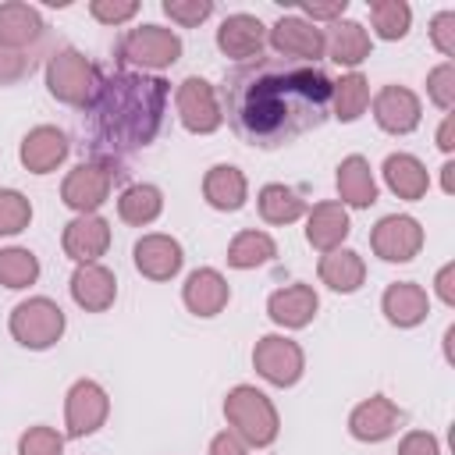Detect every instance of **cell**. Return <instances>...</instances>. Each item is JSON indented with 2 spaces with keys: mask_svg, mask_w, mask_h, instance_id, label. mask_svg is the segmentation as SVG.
Here are the masks:
<instances>
[{
  "mask_svg": "<svg viewBox=\"0 0 455 455\" xmlns=\"http://www.w3.org/2000/svg\"><path fill=\"white\" fill-rule=\"evenodd\" d=\"M331 75L320 64L256 57L224 75L220 114L256 149H281L331 114Z\"/></svg>",
  "mask_w": 455,
  "mask_h": 455,
  "instance_id": "obj_1",
  "label": "cell"
},
{
  "mask_svg": "<svg viewBox=\"0 0 455 455\" xmlns=\"http://www.w3.org/2000/svg\"><path fill=\"white\" fill-rule=\"evenodd\" d=\"M164 107H167L164 78L128 71V68L100 71L96 92L85 103V132H89L92 164H103L124 174L121 160L156 139L164 124Z\"/></svg>",
  "mask_w": 455,
  "mask_h": 455,
  "instance_id": "obj_2",
  "label": "cell"
},
{
  "mask_svg": "<svg viewBox=\"0 0 455 455\" xmlns=\"http://www.w3.org/2000/svg\"><path fill=\"white\" fill-rule=\"evenodd\" d=\"M224 416L228 423L235 427V434L252 444V448H263L277 437V409L270 405V398L249 384H238L235 391H228L224 398Z\"/></svg>",
  "mask_w": 455,
  "mask_h": 455,
  "instance_id": "obj_3",
  "label": "cell"
},
{
  "mask_svg": "<svg viewBox=\"0 0 455 455\" xmlns=\"http://www.w3.org/2000/svg\"><path fill=\"white\" fill-rule=\"evenodd\" d=\"M96 78H100L96 64L85 60V53H78L71 46L53 50L50 60H46V85L68 107H82L85 110V103L96 92Z\"/></svg>",
  "mask_w": 455,
  "mask_h": 455,
  "instance_id": "obj_4",
  "label": "cell"
},
{
  "mask_svg": "<svg viewBox=\"0 0 455 455\" xmlns=\"http://www.w3.org/2000/svg\"><path fill=\"white\" fill-rule=\"evenodd\" d=\"M178 57H181V39L164 25L132 28L117 43V60L139 64V68H171Z\"/></svg>",
  "mask_w": 455,
  "mask_h": 455,
  "instance_id": "obj_5",
  "label": "cell"
},
{
  "mask_svg": "<svg viewBox=\"0 0 455 455\" xmlns=\"http://www.w3.org/2000/svg\"><path fill=\"white\" fill-rule=\"evenodd\" d=\"M11 334L25 348H50L64 334V313L50 299L18 302L14 313H11Z\"/></svg>",
  "mask_w": 455,
  "mask_h": 455,
  "instance_id": "obj_6",
  "label": "cell"
},
{
  "mask_svg": "<svg viewBox=\"0 0 455 455\" xmlns=\"http://www.w3.org/2000/svg\"><path fill=\"white\" fill-rule=\"evenodd\" d=\"M252 366H256V373H259L263 380H270V384H277V387H288V384H295V380L302 377L306 359H302V348H299L291 338L267 334V338H259L256 348H252Z\"/></svg>",
  "mask_w": 455,
  "mask_h": 455,
  "instance_id": "obj_7",
  "label": "cell"
},
{
  "mask_svg": "<svg viewBox=\"0 0 455 455\" xmlns=\"http://www.w3.org/2000/svg\"><path fill=\"white\" fill-rule=\"evenodd\" d=\"M121 174L117 171H110V167H103V164H78L68 178H64V188H60V199L71 206V210H78V213H92L96 206H103L107 203V196H110V188H114V181H117Z\"/></svg>",
  "mask_w": 455,
  "mask_h": 455,
  "instance_id": "obj_8",
  "label": "cell"
},
{
  "mask_svg": "<svg viewBox=\"0 0 455 455\" xmlns=\"http://www.w3.org/2000/svg\"><path fill=\"white\" fill-rule=\"evenodd\" d=\"M178 114H181V124L188 132H196V135H210L224 121L213 85L206 78H196V75L178 85Z\"/></svg>",
  "mask_w": 455,
  "mask_h": 455,
  "instance_id": "obj_9",
  "label": "cell"
},
{
  "mask_svg": "<svg viewBox=\"0 0 455 455\" xmlns=\"http://www.w3.org/2000/svg\"><path fill=\"white\" fill-rule=\"evenodd\" d=\"M270 46L284 57V60H306V64H316L323 57V32L295 14L288 18H277L274 28H270Z\"/></svg>",
  "mask_w": 455,
  "mask_h": 455,
  "instance_id": "obj_10",
  "label": "cell"
},
{
  "mask_svg": "<svg viewBox=\"0 0 455 455\" xmlns=\"http://www.w3.org/2000/svg\"><path fill=\"white\" fill-rule=\"evenodd\" d=\"M370 245H373V252L380 256V259H387V263H405V259H412L416 252H419V245H423V228L412 220V217H384L377 228H373V235H370Z\"/></svg>",
  "mask_w": 455,
  "mask_h": 455,
  "instance_id": "obj_11",
  "label": "cell"
},
{
  "mask_svg": "<svg viewBox=\"0 0 455 455\" xmlns=\"http://www.w3.org/2000/svg\"><path fill=\"white\" fill-rule=\"evenodd\" d=\"M107 412H110V402L96 380H75L71 384V391H68V434L71 437H85V434L100 430Z\"/></svg>",
  "mask_w": 455,
  "mask_h": 455,
  "instance_id": "obj_12",
  "label": "cell"
},
{
  "mask_svg": "<svg viewBox=\"0 0 455 455\" xmlns=\"http://www.w3.org/2000/svg\"><path fill=\"white\" fill-rule=\"evenodd\" d=\"M373 117L384 132L391 135H405L419 124V100L412 89L405 85H384L373 100Z\"/></svg>",
  "mask_w": 455,
  "mask_h": 455,
  "instance_id": "obj_13",
  "label": "cell"
},
{
  "mask_svg": "<svg viewBox=\"0 0 455 455\" xmlns=\"http://www.w3.org/2000/svg\"><path fill=\"white\" fill-rule=\"evenodd\" d=\"M107 245H110V224L96 213H78L64 228V252L75 263H96V256H103Z\"/></svg>",
  "mask_w": 455,
  "mask_h": 455,
  "instance_id": "obj_14",
  "label": "cell"
},
{
  "mask_svg": "<svg viewBox=\"0 0 455 455\" xmlns=\"http://www.w3.org/2000/svg\"><path fill=\"white\" fill-rule=\"evenodd\" d=\"M117 295V281L107 267L100 263H78V270L71 274V299L85 309V313H103L114 306Z\"/></svg>",
  "mask_w": 455,
  "mask_h": 455,
  "instance_id": "obj_15",
  "label": "cell"
},
{
  "mask_svg": "<svg viewBox=\"0 0 455 455\" xmlns=\"http://www.w3.org/2000/svg\"><path fill=\"white\" fill-rule=\"evenodd\" d=\"M181 245L171 235H146L135 242V267L149 281H171L181 270Z\"/></svg>",
  "mask_w": 455,
  "mask_h": 455,
  "instance_id": "obj_16",
  "label": "cell"
},
{
  "mask_svg": "<svg viewBox=\"0 0 455 455\" xmlns=\"http://www.w3.org/2000/svg\"><path fill=\"white\" fill-rule=\"evenodd\" d=\"M263 43H267V28H263V21L252 18V14H231V18H224L220 28H217V46H220L228 57H235V60L259 57Z\"/></svg>",
  "mask_w": 455,
  "mask_h": 455,
  "instance_id": "obj_17",
  "label": "cell"
},
{
  "mask_svg": "<svg viewBox=\"0 0 455 455\" xmlns=\"http://www.w3.org/2000/svg\"><path fill=\"white\" fill-rule=\"evenodd\" d=\"M398 423H402V409H398L391 398H384V395L366 398V402L355 405L352 416H348V430H352V437H359V441H384Z\"/></svg>",
  "mask_w": 455,
  "mask_h": 455,
  "instance_id": "obj_18",
  "label": "cell"
},
{
  "mask_svg": "<svg viewBox=\"0 0 455 455\" xmlns=\"http://www.w3.org/2000/svg\"><path fill=\"white\" fill-rule=\"evenodd\" d=\"M46 25L39 18L36 7L28 4H0V46L11 50H36V43L43 39Z\"/></svg>",
  "mask_w": 455,
  "mask_h": 455,
  "instance_id": "obj_19",
  "label": "cell"
},
{
  "mask_svg": "<svg viewBox=\"0 0 455 455\" xmlns=\"http://www.w3.org/2000/svg\"><path fill=\"white\" fill-rule=\"evenodd\" d=\"M64 156H68V135L57 132V128H50V124H39V128H32V132L21 139V164H25L32 174L53 171Z\"/></svg>",
  "mask_w": 455,
  "mask_h": 455,
  "instance_id": "obj_20",
  "label": "cell"
},
{
  "mask_svg": "<svg viewBox=\"0 0 455 455\" xmlns=\"http://www.w3.org/2000/svg\"><path fill=\"white\" fill-rule=\"evenodd\" d=\"M185 306L196 313V316H217L224 306H228V299H231V288H228V281L217 274V270H210V267H203V270H196V274H188V281H185Z\"/></svg>",
  "mask_w": 455,
  "mask_h": 455,
  "instance_id": "obj_21",
  "label": "cell"
},
{
  "mask_svg": "<svg viewBox=\"0 0 455 455\" xmlns=\"http://www.w3.org/2000/svg\"><path fill=\"white\" fill-rule=\"evenodd\" d=\"M316 306H320V299H316V291L309 284H288V288L270 295L267 313L281 327H306L316 316Z\"/></svg>",
  "mask_w": 455,
  "mask_h": 455,
  "instance_id": "obj_22",
  "label": "cell"
},
{
  "mask_svg": "<svg viewBox=\"0 0 455 455\" xmlns=\"http://www.w3.org/2000/svg\"><path fill=\"white\" fill-rule=\"evenodd\" d=\"M348 238V213L341 203H316L309 210V224H306V242L320 252L338 249Z\"/></svg>",
  "mask_w": 455,
  "mask_h": 455,
  "instance_id": "obj_23",
  "label": "cell"
},
{
  "mask_svg": "<svg viewBox=\"0 0 455 455\" xmlns=\"http://www.w3.org/2000/svg\"><path fill=\"white\" fill-rule=\"evenodd\" d=\"M430 313V302H427V291L412 281H395L387 284L384 291V316L395 323V327H416L419 320H427Z\"/></svg>",
  "mask_w": 455,
  "mask_h": 455,
  "instance_id": "obj_24",
  "label": "cell"
},
{
  "mask_svg": "<svg viewBox=\"0 0 455 455\" xmlns=\"http://www.w3.org/2000/svg\"><path fill=\"white\" fill-rule=\"evenodd\" d=\"M323 50L331 53L334 64H348L352 68V64H359V60L370 57V36H366V28L359 21L338 18L327 28V36H323Z\"/></svg>",
  "mask_w": 455,
  "mask_h": 455,
  "instance_id": "obj_25",
  "label": "cell"
},
{
  "mask_svg": "<svg viewBox=\"0 0 455 455\" xmlns=\"http://www.w3.org/2000/svg\"><path fill=\"white\" fill-rule=\"evenodd\" d=\"M384 178H387V188L398 196V199H423L427 196V167L409 156V153H395L384 160Z\"/></svg>",
  "mask_w": 455,
  "mask_h": 455,
  "instance_id": "obj_26",
  "label": "cell"
},
{
  "mask_svg": "<svg viewBox=\"0 0 455 455\" xmlns=\"http://www.w3.org/2000/svg\"><path fill=\"white\" fill-rule=\"evenodd\" d=\"M338 196H341V203L359 206V210L377 203V181L363 156H345L338 164Z\"/></svg>",
  "mask_w": 455,
  "mask_h": 455,
  "instance_id": "obj_27",
  "label": "cell"
},
{
  "mask_svg": "<svg viewBox=\"0 0 455 455\" xmlns=\"http://www.w3.org/2000/svg\"><path fill=\"white\" fill-rule=\"evenodd\" d=\"M203 196L217 210H238L245 203V174L231 164H217L203 178Z\"/></svg>",
  "mask_w": 455,
  "mask_h": 455,
  "instance_id": "obj_28",
  "label": "cell"
},
{
  "mask_svg": "<svg viewBox=\"0 0 455 455\" xmlns=\"http://www.w3.org/2000/svg\"><path fill=\"white\" fill-rule=\"evenodd\" d=\"M320 281L334 291H355L366 281V263L352 249H331L320 259Z\"/></svg>",
  "mask_w": 455,
  "mask_h": 455,
  "instance_id": "obj_29",
  "label": "cell"
},
{
  "mask_svg": "<svg viewBox=\"0 0 455 455\" xmlns=\"http://www.w3.org/2000/svg\"><path fill=\"white\" fill-rule=\"evenodd\" d=\"M160 210H164V199H160V188H153V185H132V188H124L121 199H117L121 220H124V224H135V228L156 220Z\"/></svg>",
  "mask_w": 455,
  "mask_h": 455,
  "instance_id": "obj_30",
  "label": "cell"
},
{
  "mask_svg": "<svg viewBox=\"0 0 455 455\" xmlns=\"http://www.w3.org/2000/svg\"><path fill=\"white\" fill-rule=\"evenodd\" d=\"M259 213L267 224H291L306 213V199L295 192V188H284V185H267L259 192Z\"/></svg>",
  "mask_w": 455,
  "mask_h": 455,
  "instance_id": "obj_31",
  "label": "cell"
},
{
  "mask_svg": "<svg viewBox=\"0 0 455 455\" xmlns=\"http://www.w3.org/2000/svg\"><path fill=\"white\" fill-rule=\"evenodd\" d=\"M274 256H277V245H274V238L263 235V231H242V235H235V242L228 245V263L238 267V270L270 263Z\"/></svg>",
  "mask_w": 455,
  "mask_h": 455,
  "instance_id": "obj_32",
  "label": "cell"
},
{
  "mask_svg": "<svg viewBox=\"0 0 455 455\" xmlns=\"http://www.w3.org/2000/svg\"><path fill=\"white\" fill-rule=\"evenodd\" d=\"M366 103H370V85H366V78H363L359 71H352V75H345L341 82H334V89H331V107H334V114H338L341 121H355V117L366 110Z\"/></svg>",
  "mask_w": 455,
  "mask_h": 455,
  "instance_id": "obj_33",
  "label": "cell"
},
{
  "mask_svg": "<svg viewBox=\"0 0 455 455\" xmlns=\"http://www.w3.org/2000/svg\"><path fill=\"white\" fill-rule=\"evenodd\" d=\"M370 21L380 39H402L409 32L412 11L405 0H377V4H370Z\"/></svg>",
  "mask_w": 455,
  "mask_h": 455,
  "instance_id": "obj_34",
  "label": "cell"
},
{
  "mask_svg": "<svg viewBox=\"0 0 455 455\" xmlns=\"http://www.w3.org/2000/svg\"><path fill=\"white\" fill-rule=\"evenodd\" d=\"M39 277V259L28 249H0V284L28 288Z\"/></svg>",
  "mask_w": 455,
  "mask_h": 455,
  "instance_id": "obj_35",
  "label": "cell"
},
{
  "mask_svg": "<svg viewBox=\"0 0 455 455\" xmlns=\"http://www.w3.org/2000/svg\"><path fill=\"white\" fill-rule=\"evenodd\" d=\"M28 220H32L28 199L14 188H0V235H18L21 228H28Z\"/></svg>",
  "mask_w": 455,
  "mask_h": 455,
  "instance_id": "obj_36",
  "label": "cell"
},
{
  "mask_svg": "<svg viewBox=\"0 0 455 455\" xmlns=\"http://www.w3.org/2000/svg\"><path fill=\"white\" fill-rule=\"evenodd\" d=\"M36 64H39V50H11V46H0V85L21 82L25 75H32Z\"/></svg>",
  "mask_w": 455,
  "mask_h": 455,
  "instance_id": "obj_37",
  "label": "cell"
},
{
  "mask_svg": "<svg viewBox=\"0 0 455 455\" xmlns=\"http://www.w3.org/2000/svg\"><path fill=\"white\" fill-rule=\"evenodd\" d=\"M60 451H64V437L53 427H32L18 441V455H60Z\"/></svg>",
  "mask_w": 455,
  "mask_h": 455,
  "instance_id": "obj_38",
  "label": "cell"
},
{
  "mask_svg": "<svg viewBox=\"0 0 455 455\" xmlns=\"http://www.w3.org/2000/svg\"><path fill=\"white\" fill-rule=\"evenodd\" d=\"M427 92L441 110H451V103H455V64L451 60H444L441 68H434L427 75Z\"/></svg>",
  "mask_w": 455,
  "mask_h": 455,
  "instance_id": "obj_39",
  "label": "cell"
},
{
  "mask_svg": "<svg viewBox=\"0 0 455 455\" xmlns=\"http://www.w3.org/2000/svg\"><path fill=\"white\" fill-rule=\"evenodd\" d=\"M210 11H213L210 0H164V14L178 25H199L210 18Z\"/></svg>",
  "mask_w": 455,
  "mask_h": 455,
  "instance_id": "obj_40",
  "label": "cell"
},
{
  "mask_svg": "<svg viewBox=\"0 0 455 455\" xmlns=\"http://www.w3.org/2000/svg\"><path fill=\"white\" fill-rule=\"evenodd\" d=\"M92 18L96 21H103V25H121V21H128L135 11H139V4L135 0H92Z\"/></svg>",
  "mask_w": 455,
  "mask_h": 455,
  "instance_id": "obj_41",
  "label": "cell"
},
{
  "mask_svg": "<svg viewBox=\"0 0 455 455\" xmlns=\"http://www.w3.org/2000/svg\"><path fill=\"white\" fill-rule=\"evenodd\" d=\"M430 39H434V46H437L444 57L455 53V11H441V14L430 21Z\"/></svg>",
  "mask_w": 455,
  "mask_h": 455,
  "instance_id": "obj_42",
  "label": "cell"
},
{
  "mask_svg": "<svg viewBox=\"0 0 455 455\" xmlns=\"http://www.w3.org/2000/svg\"><path fill=\"white\" fill-rule=\"evenodd\" d=\"M398 455H437V437L427 434V430H412V434L402 437Z\"/></svg>",
  "mask_w": 455,
  "mask_h": 455,
  "instance_id": "obj_43",
  "label": "cell"
},
{
  "mask_svg": "<svg viewBox=\"0 0 455 455\" xmlns=\"http://www.w3.org/2000/svg\"><path fill=\"white\" fill-rule=\"evenodd\" d=\"M210 455H245V441H242L238 434L224 430V434H217V437L210 441Z\"/></svg>",
  "mask_w": 455,
  "mask_h": 455,
  "instance_id": "obj_44",
  "label": "cell"
},
{
  "mask_svg": "<svg viewBox=\"0 0 455 455\" xmlns=\"http://www.w3.org/2000/svg\"><path fill=\"white\" fill-rule=\"evenodd\" d=\"M345 7H348V0H334V4H302V11L309 14V18H341L345 14Z\"/></svg>",
  "mask_w": 455,
  "mask_h": 455,
  "instance_id": "obj_45",
  "label": "cell"
},
{
  "mask_svg": "<svg viewBox=\"0 0 455 455\" xmlns=\"http://www.w3.org/2000/svg\"><path fill=\"white\" fill-rule=\"evenodd\" d=\"M455 267L448 263V267H441V274H437V295L448 302V306H455Z\"/></svg>",
  "mask_w": 455,
  "mask_h": 455,
  "instance_id": "obj_46",
  "label": "cell"
},
{
  "mask_svg": "<svg viewBox=\"0 0 455 455\" xmlns=\"http://www.w3.org/2000/svg\"><path fill=\"white\" fill-rule=\"evenodd\" d=\"M437 146H441L444 153L455 146V117H451V114L444 117V124H441V132H437Z\"/></svg>",
  "mask_w": 455,
  "mask_h": 455,
  "instance_id": "obj_47",
  "label": "cell"
},
{
  "mask_svg": "<svg viewBox=\"0 0 455 455\" xmlns=\"http://www.w3.org/2000/svg\"><path fill=\"white\" fill-rule=\"evenodd\" d=\"M441 171H444V178H441L444 181V192H451L455 188V164H444Z\"/></svg>",
  "mask_w": 455,
  "mask_h": 455,
  "instance_id": "obj_48",
  "label": "cell"
}]
</instances>
